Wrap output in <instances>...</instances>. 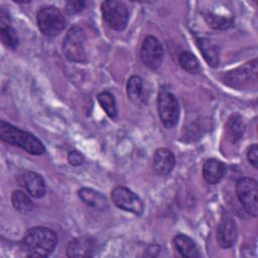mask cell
<instances>
[{
    "mask_svg": "<svg viewBox=\"0 0 258 258\" xmlns=\"http://www.w3.org/2000/svg\"><path fill=\"white\" fill-rule=\"evenodd\" d=\"M257 81V59H253L224 75V82L229 87L242 89Z\"/></svg>",
    "mask_w": 258,
    "mask_h": 258,
    "instance_id": "obj_8",
    "label": "cell"
},
{
    "mask_svg": "<svg viewBox=\"0 0 258 258\" xmlns=\"http://www.w3.org/2000/svg\"><path fill=\"white\" fill-rule=\"evenodd\" d=\"M127 96L135 105L146 103L147 95L145 93L143 80L139 76H132L127 82Z\"/></svg>",
    "mask_w": 258,
    "mask_h": 258,
    "instance_id": "obj_18",
    "label": "cell"
},
{
    "mask_svg": "<svg viewBox=\"0 0 258 258\" xmlns=\"http://www.w3.org/2000/svg\"><path fill=\"white\" fill-rule=\"evenodd\" d=\"M179 66L186 72L196 73L200 69L199 59L189 51H181L178 55Z\"/></svg>",
    "mask_w": 258,
    "mask_h": 258,
    "instance_id": "obj_25",
    "label": "cell"
},
{
    "mask_svg": "<svg viewBox=\"0 0 258 258\" xmlns=\"http://www.w3.org/2000/svg\"><path fill=\"white\" fill-rule=\"evenodd\" d=\"M173 246L176 251L182 256L187 258L200 257L199 249L195 241L186 235L177 234L173 238Z\"/></svg>",
    "mask_w": 258,
    "mask_h": 258,
    "instance_id": "obj_19",
    "label": "cell"
},
{
    "mask_svg": "<svg viewBox=\"0 0 258 258\" xmlns=\"http://www.w3.org/2000/svg\"><path fill=\"white\" fill-rule=\"evenodd\" d=\"M175 164V157L167 148H158L153 156V169L158 175H167Z\"/></svg>",
    "mask_w": 258,
    "mask_h": 258,
    "instance_id": "obj_14",
    "label": "cell"
},
{
    "mask_svg": "<svg viewBox=\"0 0 258 258\" xmlns=\"http://www.w3.org/2000/svg\"><path fill=\"white\" fill-rule=\"evenodd\" d=\"M20 186L24 187L25 190L33 198H42L45 194V183L41 175L34 171L24 170L17 177Z\"/></svg>",
    "mask_w": 258,
    "mask_h": 258,
    "instance_id": "obj_11",
    "label": "cell"
},
{
    "mask_svg": "<svg viewBox=\"0 0 258 258\" xmlns=\"http://www.w3.org/2000/svg\"><path fill=\"white\" fill-rule=\"evenodd\" d=\"M111 198L115 206L126 212L140 216L144 211L142 200L131 189L125 186H116L111 191Z\"/></svg>",
    "mask_w": 258,
    "mask_h": 258,
    "instance_id": "obj_9",
    "label": "cell"
},
{
    "mask_svg": "<svg viewBox=\"0 0 258 258\" xmlns=\"http://www.w3.org/2000/svg\"><path fill=\"white\" fill-rule=\"evenodd\" d=\"M104 21L115 30H123L128 22L129 14L127 6L117 0H107L101 5Z\"/></svg>",
    "mask_w": 258,
    "mask_h": 258,
    "instance_id": "obj_7",
    "label": "cell"
},
{
    "mask_svg": "<svg viewBox=\"0 0 258 258\" xmlns=\"http://www.w3.org/2000/svg\"><path fill=\"white\" fill-rule=\"evenodd\" d=\"M36 20L39 30L46 36H55L66 27L67 21L61 11L54 6H45L38 10Z\"/></svg>",
    "mask_w": 258,
    "mask_h": 258,
    "instance_id": "obj_3",
    "label": "cell"
},
{
    "mask_svg": "<svg viewBox=\"0 0 258 258\" xmlns=\"http://www.w3.org/2000/svg\"><path fill=\"white\" fill-rule=\"evenodd\" d=\"M86 2L85 1H69L66 4V10L70 13V14H74V13H78L81 10L84 9V7L86 6Z\"/></svg>",
    "mask_w": 258,
    "mask_h": 258,
    "instance_id": "obj_28",
    "label": "cell"
},
{
    "mask_svg": "<svg viewBox=\"0 0 258 258\" xmlns=\"http://www.w3.org/2000/svg\"><path fill=\"white\" fill-rule=\"evenodd\" d=\"M203 17L207 24L214 29H227L234 23V17L232 15L220 14L210 10L204 11Z\"/></svg>",
    "mask_w": 258,
    "mask_h": 258,
    "instance_id": "obj_21",
    "label": "cell"
},
{
    "mask_svg": "<svg viewBox=\"0 0 258 258\" xmlns=\"http://www.w3.org/2000/svg\"><path fill=\"white\" fill-rule=\"evenodd\" d=\"M0 34H1V40L6 47L10 49L17 48L19 43L18 35L16 30L11 25L0 27Z\"/></svg>",
    "mask_w": 258,
    "mask_h": 258,
    "instance_id": "obj_24",
    "label": "cell"
},
{
    "mask_svg": "<svg viewBox=\"0 0 258 258\" xmlns=\"http://www.w3.org/2000/svg\"><path fill=\"white\" fill-rule=\"evenodd\" d=\"M247 159L253 165V167H258V147L257 144H252L247 151Z\"/></svg>",
    "mask_w": 258,
    "mask_h": 258,
    "instance_id": "obj_27",
    "label": "cell"
},
{
    "mask_svg": "<svg viewBox=\"0 0 258 258\" xmlns=\"http://www.w3.org/2000/svg\"><path fill=\"white\" fill-rule=\"evenodd\" d=\"M140 57L149 69H158L163 58V47L159 39L153 35L146 36L140 48Z\"/></svg>",
    "mask_w": 258,
    "mask_h": 258,
    "instance_id": "obj_10",
    "label": "cell"
},
{
    "mask_svg": "<svg viewBox=\"0 0 258 258\" xmlns=\"http://www.w3.org/2000/svg\"><path fill=\"white\" fill-rule=\"evenodd\" d=\"M96 250L95 240L91 237L82 236L71 241L67 247L68 257L83 258L94 255Z\"/></svg>",
    "mask_w": 258,
    "mask_h": 258,
    "instance_id": "obj_13",
    "label": "cell"
},
{
    "mask_svg": "<svg viewBox=\"0 0 258 258\" xmlns=\"http://www.w3.org/2000/svg\"><path fill=\"white\" fill-rule=\"evenodd\" d=\"M236 195L248 214H258V183L252 177H241L236 182Z\"/></svg>",
    "mask_w": 258,
    "mask_h": 258,
    "instance_id": "obj_5",
    "label": "cell"
},
{
    "mask_svg": "<svg viewBox=\"0 0 258 258\" xmlns=\"http://www.w3.org/2000/svg\"><path fill=\"white\" fill-rule=\"evenodd\" d=\"M226 173V165L219 159H207L203 165L204 179L211 184L218 183Z\"/></svg>",
    "mask_w": 258,
    "mask_h": 258,
    "instance_id": "obj_16",
    "label": "cell"
},
{
    "mask_svg": "<svg viewBox=\"0 0 258 258\" xmlns=\"http://www.w3.org/2000/svg\"><path fill=\"white\" fill-rule=\"evenodd\" d=\"M84 160H85L84 155L77 150L70 151L68 154V161L73 166H79V165L83 164Z\"/></svg>",
    "mask_w": 258,
    "mask_h": 258,
    "instance_id": "obj_26",
    "label": "cell"
},
{
    "mask_svg": "<svg viewBox=\"0 0 258 258\" xmlns=\"http://www.w3.org/2000/svg\"><path fill=\"white\" fill-rule=\"evenodd\" d=\"M157 111L161 123L166 128L174 127L179 119V105L174 97L168 91L162 90L157 97Z\"/></svg>",
    "mask_w": 258,
    "mask_h": 258,
    "instance_id": "obj_6",
    "label": "cell"
},
{
    "mask_svg": "<svg viewBox=\"0 0 258 258\" xmlns=\"http://www.w3.org/2000/svg\"><path fill=\"white\" fill-rule=\"evenodd\" d=\"M236 222L231 216H224L218 226L217 241L222 248H231L237 239Z\"/></svg>",
    "mask_w": 258,
    "mask_h": 258,
    "instance_id": "obj_12",
    "label": "cell"
},
{
    "mask_svg": "<svg viewBox=\"0 0 258 258\" xmlns=\"http://www.w3.org/2000/svg\"><path fill=\"white\" fill-rule=\"evenodd\" d=\"M11 202L14 209L23 214L32 211L34 207L31 199L22 190H14L11 195Z\"/></svg>",
    "mask_w": 258,
    "mask_h": 258,
    "instance_id": "obj_23",
    "label": "cell"
},
{
    "mask_svg": "<svg viewBox=\"0 0 258 258\" xmlns=\"http://www.w3.org/2000/svg\"><path fill=\"white\" fill-rule=\"evenodd\" d=\"M0 138L2 141L18 146L33 155H41L45 152L44 145L37 137L5 121L0 122Z\"/></svg>",
    "mask_w": 258,
    "mask_h": 258,
    "instance_id": "obj_2",
    "label": "cell"
},
{
    "mask_svg": "<svg viewBox=\"0 0 258 258\" xmlns=\"http://www.w3.org/2000/svg\"><path fill=\"white\" fill-rule=\"evenodd\" d=\"M78 196L83 203L94 209L103 211L108 209L109 207L108 201L105 196L93 188L82 187L78 190Z\"/></svg>",
    "mask_w": 258,
    "mask_h": 258,
    "instance_id": "obj_17",
    "label": "cell"
},
{
    "mask_svg": "<svg viewBox=\"0 0 258 258\" xmlns=\"http://www.w3.org/2000/svg\"><path fill=\"white\" fill-rule=\"evenodd\" d=\"M56 244L55 232L45 227L29 229L20 242L22 251L29 257H46L54 250Z\"/></svg>",
    "mask_w": 258,
    "mask_h": 258,
    "instance_id": "obj_1",
    "label": "cell"
},
{
    "mask_svg": "<svg viewBox=\"0 0 258 258\" xmlns=\"http://www.w3.org/2000/svg\"><path fill=\"white\" fill-rule=\"evenodd\" d=\"M196 42L207 63L213 68L218 67L220 63L219 46L212 39L206 37H199Z\"/></svg>",
    "mask_w": 258,
    "mask_h": 258,
    "instance_id": "obj_15",
    "label": "cell"
},
{
    "mask_svg": "<svg viewBox=\"0 0 258 258\" xmlns=\"http://www.w3.org/2000/svg\"><path fill=\"white\" fill-rule=\"evenodd\" d=\"M85 32L84 30L75 25L67 32L63 42L62 49L66 57L70 61L74 62H85L86 61V50H85Z\"/></svg>",
    "mask_w": 258,
    "mask_h": 258,
    "instance_id": "obj_4",
    "label": "cell"
},
{
    "mask_svg": "<svg viewBox=\"0 0 258 258\" xmlns=\"http://www.w3.org/2000/svg\"><path fill=\"white\" fill-rule=\"evenodd\" d=\"M225 128H226L227 138L232 143H236L238 140L241 139L244 133L245 122L239 114H233L228 119Z\"/></svg>",
    "mask_w": 258,
    "mask_h": 258,
    "instance_id": "obj_20",
    "label": "cell"
},
{
    "mask_svg": "<svg viewBox=\"0 0 258 258\" xmlns=\"http://www.w3.org/2000/svg\"><path fill=\"white\" fill-rule=\"evenodd\" d=\"M97 100L102 109L106 112V114L112 120H115L118 115V110L114 95L108 91H104L97 96Z\"/></svg>",
    "mask_w": 258,
    "mask_h": 258,
    "instance_id": "obj_22",
    "label": "cell"
}]
</instances>
